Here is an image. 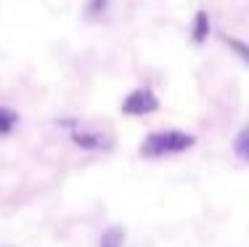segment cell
Returning a JSON list of instances; mask_svg holds the SVG:
<instances>
[{
  "label": "cell",
  "instance_id": "cell-1",
  "mask_svg": "<svg viewBox=\"0 0 249 247\" xmlns=\"http://www.w3.org/2000/svg\"><path fill=\"white\" fill-rule=\"evenodd\" d=\"M194 144H196V136H191L186 131H178V128H170V131L149 133V136L141 141L138 152H141V157H149V160H162V157L188 152Z\"/></svg>",
  "mask_w": 249,
  "mask_h": 247
},
{
  "label": "cell",
  "instance_id": "cell-2",
  "mask_svg": "<svg viewBox=\"0 0 249 247\" xmlns=\"http://www.w3.org/2000/svg\"><path fill=\"white\" fill-rule=\"evenodd\" d=\"M157 109H159V98L151 88H135V91H130L127 98L122 101V112L130 117H146Z\"/></svg>",
  "mask_w": 249,
  "mask_h": 247
},
{
  "label": "cell",
  "instance_id": "cell-3",
  "mask_svg": "<svg viewBox=\"0 0 249 247\" xmlns=\"http://www.w3.org/2000/svg\"><path fill=\"white\" fill-rule=\"evenodd\" d=\"M67 125H72L69 120H64ZM69 138H72V144L74 146H80V149H85V152H106V149H111V136L109 133H104V131H82V128H74L72 125V131H69Z\"/></svg>",
  "mask_w": 249,
  "mask_h": 247
},
{
  "label": "cell",
  "instance_id": "cell-4",
  "mask_svg": "<svg viewBox=\"0 0 249 247\" xmlns=\"http://www.w3.org/2000/svg\"><path fill=\"white\" fill-rule=\"evenodd\" d=\"M210 29H212L210 14H207V11H196V14H194V21H191V40L196 45H204L207 40H210Z\"/></svg>",
  "mask_w": 249,
  "mask_h": 247
},
{
  "label": "cell",
  "instance_id": "cell-5",
  "mask_svg": "<svg viewBox=\"0 0 249 247\" xmlns=\"http://www.w3.org/2000/svg\"><path fill=\"white\" fill-rule=\"evenodd\" d=\"M124 245V228L122 226H109L98 237V247H122Z\"/></svg>",
  "mask_w": 249,
  "mask_h": 247
},
{
  "label": "cell",
  "instance_id": "cell-6",
  "mask_svg": "<svg viewBox=\"0 0 249 247\" xmlns=\"http://www.w3.org/2000/svg\"><path fill=\"white\" fill-rule=\"evenodd\" d=\"M19 125V112L11 107H0V136H8Z\"/></svg>",
  "mask_w": 249,
  "mask_h": 247
},
{
  "label": "cell",
  "instance_id": "cell-7",
  "mask_svg": "<svg viewBox=\"0 0 249 247\" xmlns=\"http://www.w3.org/2000/svg\"><path fill=\"white\" fill-rule=\"evenodd\" d=\"M233 152L241 162H249V125H244L239 133H236V141H233Z\"/></svg>",
  "mask_w": 249,
  "mask_h": 247
},
{
  "label": "cell",
  "instance_id": "cell-8",
  "mask_svg": "<svg viewBox=\"0 0 249 247\" xmlns=\"http://www.w3.org/2000/svg\"><path fill=\"white\" fill-rule=\"evenodd\" d=\"M223 43L228 45V48L233 51V54L239 56L241 61H244L247 67H249V43H241L239 38H228V35H223Z\"/></svg>",
  "mask_w": 249,
  "mask_h": 247
},
{
  "label": "cell",
  "instance_id": "cell-9",
  "mask_svg": "<svg viewBox=\"0 0 249 247\" xmlns=\"http://www.w3.org/2000/svg\"><path fill=\"white\" fill-rule=\"evenodd\" d=\"M106 8H109V0H88L85 14L90 16V19H98V16L106 14Z\"/></svg>",
  "mask_w": 249,
  "mask_h": 247
}]
</instances>
